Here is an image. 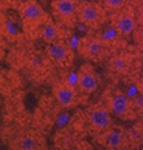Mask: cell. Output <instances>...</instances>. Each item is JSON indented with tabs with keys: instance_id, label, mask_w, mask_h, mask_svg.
Wrapping results in <instances>:
<instances>
[{
	"instance_id": "ba28073f",
	"label": "cell",
	"mask_w": 143,
	"mask_h": 150,
	"mask_svg": "<svg viewBox=\"0 0 143 150\" xmlns=\"http://www.w3.org/2000/svg\"><path fill=\"white\" fill-rule=\"evenodd\" d=\"M88 122H90V125L94 131L104 132L108 128H111L112 116L107 108L102 107V106H96L88 112Z\"/></svg>"
},
{
	"instance_id": "52a82bcc",
	"label": "cell",
	"mask_w": 143,
	"mask_h": 150,
	"mask_svg": "<svg viewBox=\"0 0 143 150\" xmlns=\"http://www.w3.org/2000/svg\"><path fill=\"white\" fill-rule=\"evenodd\" d=\"M78 0H55L52 4L53 13L64 24H70L77 17Z\"/></svg>"
},
{
	"instance_id": "e0dca14e",
	"label": "cell",
	"mask_w": 143,
	"mask_h": 150,
	"mask_svg": "<svg viewBox=\"0 0 143 150\" xmlns=\"http://www.w3.org/2000/svg\"><path fill=\"white\" fill-rule=\"evenodd\" d=\"M133 107L135 110H138V111L139 110H143V96L142 94H139V96L133 100Z\"/></svg>"
},
{
	"instance_id": "4fadbf2b",
	"label": "cell",
	"mask_w": 143,
	"mask_h": 150,
	"mask_svg": "<svg viewBox=\"0 0 143 150\" xmlns=\"http://www.w3.org/2000/svg\"><path fill=\"white\" fill-rule=\"evenodd\" d=\"M41 37L44 42L53 43L57 41H61V31L57 28V25L53 24H44L41 31Z\"/></svg>"
},
{
	"instance_id": "8fae6325",
	"label": "cell",
	"mask_w": 143,
	"mask_h": 150,
	"mask_svg": "<svg viewBox=\"0 0 143 150\" xmlns=\"http://www.w3.org/2000/svg\"><path fill=\"white\" fill-rule=\"evenodd\" d=\"M99 142L107 149H122L125 146V136L118 129H111L103 132Z\"/></svg>"
},
{
	"instance_id": "30bf717a",
	"label": "cell",
	"mask_w": 143,
	"mask_h": 150,
	"mask_svg": "<svg viewBox=\"0 0 143 150\" xmlns=\"http://www.w3.org/2000/svg\"><path fill=\"white\" fill-rule=\"evenodd\" d=\"M22 18L29 24H38L44 21L46 12L36 1H27L21 8Z\"/></svg>"
},
{
	"instance_id": "9a60e30c",
	"label": "cell",
	"mask_w": 143,
	"mask_h": 150,
	"mask_svg": "<svg viewBox=\"0 0 143 150\" xmlns=\"http://www.w3.org/2000/svg\"><path fill=\"white\" fill-rule=\"evenodd\" d=\"M103 3H104V7L107 9L116 12V11H120L125 7L126 0H103Z\"/></svg>"
},
{
	"instance_id": "7c38bea8",
	"label": "cell",
	"mask_w": 143,
	"mask_h": 150,
	"mask_svg": "<svg viewBox=\"0 0 143 150\" xmlns=\"http://www.w3.org/2000/svg\"><path fill=\"white\" fill-rule=\"evenodd\" d=\"M131 68V59L126 54H117L112 56L108 62V69L112 74L124 76L128 74Z\"/></svg>"
},
{
	"instance_id": "3957f363",
	"label": "cell",
	"mask_w": 143,
	"mask_h": 150,
	"mask_svg": "<svg viewBox=\"0 0 143 150\" xmlns=\"http://www.w3.org/2000/svg\"><path fill=\"white\" fill-rule=\"evenodd\" d=\"M77 85H78L79 90L85 94H91L98 90L99 76L91 64L86 63L79 67L78 73H77Z\"/></svg>"
},
{
	"instance_id": "ac0fdd59",
	"label": "cell",
	"mask_w": 143,
	"mask_h": 150,
	"mask_svg": "<svg viewBox=\"0 0 143 150\" xmlns=\"http://www.w3.org/2000/svg\"><path fill=\"white\" fill-rule=\"evenodd\" d=\"M137 89H138L139 94H142L143 96V76L138 80V82H137Z\"/></svg>"
},
{
	"instance_id": "7a4b0ae2",
	"label": "cell",
	"mask_w": 143,
	"mask_h": 150,
	"mask_svg": "<svg viewBox=\"0 0 143 150\" xmlns=\"http://www.w3.org/2000/svg\"><path fill=\"white\" fill-rule=\"evenodd\" d=\"M77 18L88 28H99L104 22V11L95 3L82 0L78 1Z\"/></svg>"
},
{
	"instance_id": "277c9868",
	"label": "cell",
	"mask_w": 143,
	"mask_h": 150,
	"mask_svg": "<svg viewBox=\"0 0 143 150\" xmlns=\"http://www.w3.org/2000/svg\"><path fill=\"white\" fill-rule=\"evenodd\" d=\"M112 25L116 30L117 34L120 35H131L137 29V18L135 14L129 9H120L116 11L113 18H112Z\"/></svg>"
},
{
	"instance_id": "5b68a950",
	"label": "cell",
	"mask_w": 143,
	"mask_h": 150,
	"mask_svg": "<svg viewBox=\"0 0 143 150\" xmlns=\"http://www.w3.org/2000/svg\"><path fill=\"white\" fill-rule=\"evenodd\" d=\"M46 54L55 64L60 65V67H68L73 62L72 48L61 41L48 43L47 48H46Z\"/></svg>"
},
{
	"instance_id": "d6986e66",
	"label": "cell",
	"mask_w": 143,
	"mask_h": 150,
	"mask_svg": "<svg viewBox=\"0 0 143 150\" xmlns=\"http://www.w3.org/2000/svg\"><path fill=\"white\" fill-rule=\"evenodd\" d=\"M139 22L143 25V9L141 11V13H139Z\"/></svg>"
},
{
	"instance_id": "9c48e42d",
	"label": "cell",
	"mask_w": 143,
	"mask_h": 150,
	"mask_svg": "<svg viewBox=\"0 0 143 150\" xmlns=\"http://www.w3.org/2000/svg\"><path fill=\"white\" fill-rule=\"evenodd\" d=\"M133 102L124 93H116L109 99V110L116 116L128 119L133 112Z\"/></svg>"
},
{
	"instance_id": "8992f818",
	"label": "cell",
	"mask_w": 143,
	"mask_h": 150,
	"mask_svg": "<svg viewBox=\"0 0 143 150\" xmlns=\"http://www.w3.org/2000/svg\"><path fill=\"white\" fill-rule=\"evenodd\" d=\"M53 97L61 107L70 108L77 105V93L74 88L67 81H60L53 86Z\"/></svg>"
},
{
	"instance_id": "6da1fadb",
	"label": "cell",
	"mask_w": 143,
	"mask_h": 150,
	"mask_svg": "<svg viewBox=\"0 0 143 150\" xmlns=\"http://www.w3.org/2000/svg\"><path fill=\"white\" fill-rule=\"evenodd\" d=\"M79 56L87 62H100L108 54V46L98 37H85L77 45Z\"/></svg>"
},
{
	"instance_id": "2e32d148",
	"label": "cell",
	"mask_w": 143,
	"mask_h": 150,
	"mask_svg": "<svg viewBox=\"0 0 143 150\" xmlns=\"http://www.w3.org/2000/svg\"><path fill=\"white\" fill-rule=\"evenodd\" d=\"M133 34H134V38H135L137 45H138L141 48H143V25L139 29H135V31H134Z\"/></svg>"
},
{
	"instance_id": "5bb4252c",
	"label": "cell",
	"mask_w": 143,
	"mask_h": 150,
	"mask_svg": "<svg viewBox=\"0 0 143 150\" xmlns=\"http://www.w3.org/2000/svg\"><path fill=\"white\" fill-rule=\"evenodd\" d=\"M14 148L22 149V150H34L39 148V138L34 134H24L17 140V144Z\"/></svg>"
}]
</instances>
